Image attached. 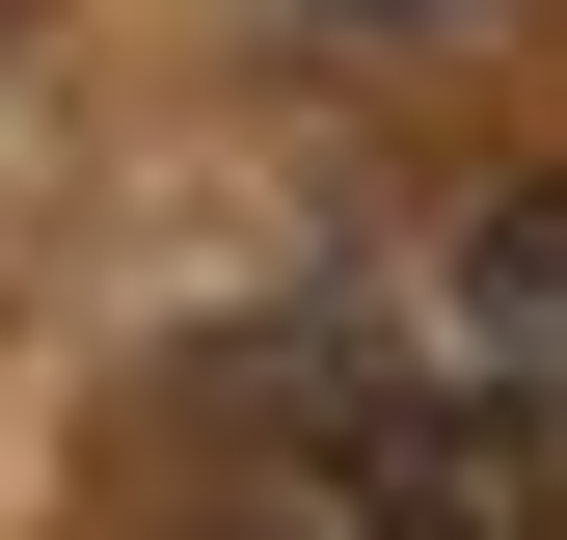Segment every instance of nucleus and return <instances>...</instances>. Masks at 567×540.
Returning <instances> with one entry per match:
<instances>
[{"instance_id": "f257e3e1", "label": "nucleus", "mask_w": 567, "mask_h": 540, "mask_svg": "<svg viewBox=\"0 0 567 540\" xmlns=\"http://www.w3.org/2000/svg\"><path fill=\"white\" fill-rule=\"evenodd\" d=\"M217 433H244V540H567V459H540L486 378H433L405 324L244 352Z\"/></svg>"}, {"instance_id": "f03ea898", "label": "nucleus", "mask_w": 567, "mask_h": 540, "mask_svg": "<svg viewBox=\"0 0 567 540\" xmlns=\"http://www.w3.org/2000/svg\"><path fill=\"white\" fill-rule=\"evenodd\" d=\"M379 324H405L433 378H486V405L567 459V189H460V217H433V270H405Z\"/></svg>"}]
</instances>
